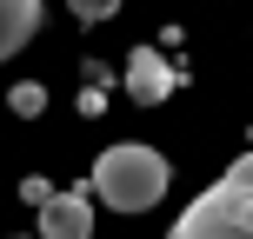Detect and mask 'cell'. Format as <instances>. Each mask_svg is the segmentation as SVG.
Segmentation results:
<instances>
[{"label":"cell","mask_w":253,"mask_h":239,"mask_svg":"<svg viewBox=\"0 0 253 239\" xmlns=\"http://www.w3.org/2000/svg\"><path fill=\"white\" fill-rule=\"evenodd\" d=\"M93 193H100L114 213H147L167 200V160L140 139H120L93 160Z\"/></svg>","instance_id":"cell-1"},{"label":"cell","mask_w":253,"mask_h":239,"mask_svg":"<svg viewBox=\"0 0 253 239\" xmlns=\"http://www.w3.org/2000/svg\"><path fill=\"white\" fill-rule=\"evenodd\" d=\"M40 239H93L87 193H47L40 200Z\"/></svg>","instance_id":"cell-3"},{"label":"cell","mask_w":253,"mask_h":239,"mask_svg":"<svg viewBox=\"0 0 253 239\" xmlns=\"http://www.w3.org/2000/svg\"><path fill=\"white\" fill-rule=\"evenodd\" d=\"M67 7H74L80 27H100V20H114V13H120V0H67Z\"/></svg>","instance_id":"cell-6"},{"label":"cell","mask_w":253,"mask_h":239,"mask_svg":"<svg viewBox=\"0 0 253 239\" xmlns=\"http://www.w3.org/2000/svg\"><path fill=\"white\" fill-rule=\"evenodd\" d=\"M40 106H47V93H40V87H13V113H27V120H34Z\"/></svg>","instance_id":"cell-7"},{"label":"cell","mask_w":253,"mask_h":239,"mask_svg":"<svg viewBox=\"0 0 253 239\" xmlns=\"http://www.w3.org/2000/svg\"><path fill=\"white\" fill-rule=\"evenodd\" d=\"M126 80H133V93H167V67L153 60V53H133V67H126Z\"/></svg>","instance_id":"cell-5"},{"label":"cell","mask_w":253,"mask_h":239,"mask_svg":"<svg viewBox=\"0 0 253 239\" xmlns=\"http://www.w3.org/2000/svg\"><path fill=\"white\" fill-rule=\"evenodd\" d=\"M227 186H247V193H253V153H247V160H233V166H227Z\"/></svg>","instance_id":"cell-8"},{"label":"cell","mask_w":253,"mask_h":239,"mask_svg":"<svg viewBox=\"0 0 253 239\" xmlns=\"http://www.w3.org/2000/svg\"><path fill=\"white\" fill-rule=\"evenodd\" d=\"M167 239H253V193L247 186H207L187 213L167 226Z\"/></svg>","instance_id":"cell-2"},{"label":"cell","mask_w":253,"mask_h":239,"mask_svg":"<svg viewBox=\"0 0 253 239\" xmlns=\"http://www.w3.org/2000/svg\"><path fill=\"white\" fill-rule=\"evenodd\" d=\"M34 34H40V0H0V60H13Z\"/></svg>","instance_id":"cell-4"}]
</instances>
